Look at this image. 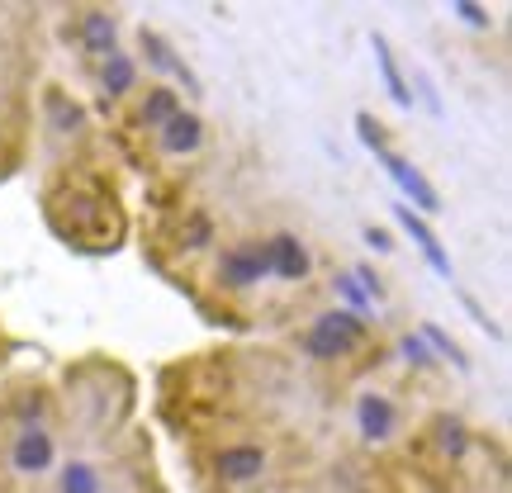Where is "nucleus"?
I'll list each match as a JSON object with an SVG mask.
<instances>
[{
  "instance_id": "obj_1",
  "label": "nucleus",
  "mask_w": 512,
  "mask_h": 493,
  "mask_svg": "<svg viewBox=\"0 0 512 493\" xmlns=\"http://www.w3.org/2000/svg\"><path fill=\"white\" fill-rule=\"evenodd\" d=\"M366 337H370V323H361V318L347 313V309H328V313H318L309 328H304L299 351H304L309 361L332 366V361H347L351 351L366 347Z\"/></svg>"
},
{
  "instance_id": "obj_2",
  "label": "nucleus",
  "mask_w": 512,
  "mask_h": 493,
  "mask_svg": "<svg viewBox=\"0 0 512 493\" xmlns=\"http://www.w3.org/2000/svg\"><path fill=\"white\" fill-rule=\"evenodd\" d=\"M261 280H271V252L266 242H228L214 252V285L223 294H252Z\"/></svg>"
},
{
  "instance_id": "obj_3",
  "label": "nucleus",
  "mask_w": 512,
  "mask_h": 493,
  "mask_svg": "<svg viewBox=\"0 0 512 493\" xmlns=\"http://www.w3.org/2000/svg\"><path fill=\"white\" fill-rule=\"evenodd\" d=\"M375 162H380L384 171H389V181L403 190L399 204H408L418 219H432V214H441V190L427 181V176H422L413 157H403V152H394V147H380V152H375Z\"/></svg>"
},
{
  "instance_id": "obj_4",
  "label": "nucleus",
  "mask_w": 512,
  "mask_h": 493,
  "mask_svg": "<svg viewBox=\"0 0 512 493\" xmlns=\"http://www.w3.org/2000/svg\"><path fill=\"white\" fill-rule=\"evenodd\" d=\"M138 53H143V62L157 76H171L176 86H185V95H190V100H200V95H204L200 76L190 72V62H185V57L176 53V48H171L162 34H157V29H147V24L138 29Z\"/></svg>"
},
{
  "instance_id": "obj_5",
  "label": "nucleus",
  "mask_w": 512,
  "mask_h": 493,
  "mask_svg": "<svg viewBox=\"0 0 512 493\" xmlns=\"http://www.w3.org/2000/svg\"><path fill=\"white\" fill-rule=\"evenodd\" d=\"M57 465V437L48 427H19L10 441V470L19 479H38Z\"/></svg>"
},
{
  "instance_id": "obj_6",
  "label": "nucleus",
  "mask_w": 512,
  "mask_h": 493,
  "mask_svg": "<svg viewBox=\"0 0 512 493\" xmlns=\"http://www.w3.org/2000/svg\"><path fill=\"white\" fill-rule=\"evenodd\" d=\"M266 465H271V456H266V446H256V441H228V446L214 451V475H219L223 484H233V489L256 484V479L266 475Z\"/></svg>"
},
{
  "instance_id": "obj_7",
  "label": "nucleus",
  "mask_w": 512,
  "mask_h": 493,
  "mask_svg": "<svg viewBox=\"0 0 512 493\" xmlns=\"http://www.w3.org/2000/svg\"><path fill=\"white\" fill-rule=\"evenodd\" d=\"M356 432L370 441V446H384L399 432V403L389 399L384 389H361L356 394Z\"/></svg>"
},
{
  "instance_id": "obj_8",
  "label": "nucleus",
  "mask_w": 512,
  "mask_h": 493,
  "mask_svg": "<svg viewBox=\"0 0 512 493\" xmlns=\"http://www.w3.org/2000/svg\"><path fill=\"white\" fill-rule=\"evenodd\" d=\"M266 252H271V280L304 285L313 275V252L299 233H275V238H266Z\"/></svg>"
},
{
  "instance_id": "obj_9",
  "label": "nucleus",
  "mask_w": 512,
  "mask_h": 493,
  "mask_svg": "<svg viewBox=\"0 0 512 493\" xmlns=\"http://www.w3.org/2000/svg\"><path fill=\"white\" fill-rule=\"evenodd\" d=\"M152 138H157V152H162V157H171V162H185V157H195V152L204 147L209 128H204V119L195 110H181L176 119H171V124L157 128Z\"/></svg>"
},
{
  "instance_id": "obj_10",
  "label": "nucleus",
  "mask_w": 512,
  "mask_h": 493,
  "mask_svg": "<svg viewBox=\"0 0 512 493\" xmlns=\"http://www.w3.org/2000/svg\"><path fill=\"white\" fill-rule=\"evenodd\" d=\"M394 219H399V228L413 238V247L422 252V261L432 266V275H441V280H456V266H451V256H446V247H441V238L432 233V223L418 219L408 204H394Z\"/></svg>"
},
{
  "instance_id": "obj_11",
  "label": "nucleus",
  "mask_w": 512,
  "mask_h": 493,
  "mask_svg": "<svg viewBox=\"0 0 512 493\" xmlns=\"http://www.w3.org/2000/svg\"><path fill=\"white\" fill-rule=\"evenodd\" d=\"M133 86H138V57H128L124 48L110 57H100V105H105V110L119 105L124 95H133Z\"/></svg>"
},
{
  "instance_id": "obj_12",
  "label": "nucleus",
  "mask_w": 512,
  "mask_h": 493,
  "mask_svg": "<svg viewBox=\"0 0 512 493\" xmlns=\"http://www.w3.org/2000/svg\"><path fill=\"white\" fill-rule=\"evenodd\" d=\"M370 53H375V67H380V81H384V95L399 105V110H413V86H408V76H403L399 57H394V48H389V38L384 34H370Z\"/></svg>"
},
{
  "instance_id": "obj_13",
  "label": "nucleus",
  "mask_w": 512,
  "mask_h": 493,
  "mask_svg": "<svg viewBox=\"0 0 512 493\" xmlns=\"http://www.w3.org/2000/svg\"><path fill=\"white\" fill-rule=\"evenodd\" d=\"M76 43L91 57L119 53V19H114L110 10H86V15L76 19Z\"/></svg>"
},
{
  "instance_id": "obj_14",
  "label": "nucleus",
  "mask_w": 512,
  "mask_h": 493,
  "mask_svg": "<svg viewBox=\"0 0 512 493\" xmlns=\"http://www.w3.org/2000/svg\"><path fill=\"white\" fill-rule=\"evenodd\" d=\"M185 105H181V91L176 86H147V95H138V114H133V124L138 128H147V133H157L162 124H171L176 114H181Z\"/></svg>"
},
{
  "instance_id": "obj_15",
  "label": "nucleus",
  "mask_w": 512,
  "mask_h": 493,
  "mask_svg": "<svg viewBox=\"0 0 512 493\" xmlns=\"http://www.w3.org/2000/svg\"><path fill=\"white\" fill-rule=\"evenodd\" d=\"M43 119H48V128H53L57 138H81V133H86V110H81L62 86H48V91H43Z\"/></svg>"
},
{
  "instance_id": "obj_16",
  "label": "nucleus",
  "mask_w": 512,
  "mask_h": 493,
  "mask_svg": "<svg viewBox=\"0 0 512 493\" xmlns=\"http://www.w3.org/2000/svg\"><path fill=\"white\" fill-rule=\"evenodd\" d=\"M209 247H219V228H214V214L209 209H185L181 233H176V252L200 256Z\"/></svg>"
},
{
  "instance_id": "obj_17",
  "label": "nucleus",
  "mask_w": 512,
  "mask_h": 493,
  "mask_svg": "<svg viewBox=\"0 0 512 493\" xmlns=\"http://www.w3.org/2000/svg\"><path fill=\"white\" fill-rule=\"evenodd\" d=\"M432 441H437L441 460H465L470 456V446H475L470 427H465L460 418H451V413H441V418L432 422Z\"/></svg>"
},
{
  "instance_id": "obj_18",
  "label": "nucleus",
  "mask_w": 512,
  "mask_h": 493,
  "mask_svg": "<svg viewBox=\"0 0 512 493\" xmlns=\"http://www.w3.org/2000/svg\"><path fill=\"white\" fill-rule=\"evenodd\" d=\"M57 493H105V470L95 460H67L57 470Z\"/></svg>"
},
{
  "instance_id": "obj_19",
  "label": "nucleus",
  "mask_w": 512,
  "mask_h": 493,
  "mask_svg": "<svg viewBox=\"0 0 512 493\" xmlns=\"http://www.w3.org/2000/svg\"><path fill=\"white\" fill-rule=\"evenodd\" d=\"M418 337L427 342V351H432L437 361H451L460 375L470 370V361H465V347H460V342H456V337H451L446 328H441V323H418Z\"/></svg>"
},
{
  "instance_id": "obj_20",
  "label": "nucleus",
  "mask_w": 512,
  "mask_h": 493,
  "mask_svg": "<svg viewBox=\"0 0 512 493\" xmlns=\"http://www.w3.org/2000/svg\"><path fill=\"white\" fill-rule=\"evenodd\" d=\"M332 294H337V309L356 313L361 323H370V318H375V304L366 299V290L356 285V275H351V271H332Z\"/></svg>"
},
{
  "instance_id": "obj_21",
  "label": "nucleus",
  "mask_w": 512,
  "mask_h": 493,
  "mask_svg": "<svg viewBox=\"0 0 512 493\" xmlns=\"http://www.w3.org/2000/svg\"><path fill=\"white\" fill-rule=\"evenodd\" d=\"M399 356H403V361H408L413 370H432V366H437V356L427 351V342H422L418 332H403V337H399Z\"/></svg>"
},
{
  "instance_id": "obj_22",
  "label": "nucleus",
  "mask_w": 512,
  "mask_h": 493,
  "mask_svg": "<svg viewBox=\"0 0 512 493\" xmlns=\"http://www.w3.org/2000/svg\"><path fill=\"white\" fill-rule=\"evenodd\" d=\"M351 275H356V285L366 290V299L375 304V309H380L384 299H389V290H384V280L375 275V266H370V261H361V266H351Z\"/></svg>"
},
{
  "instance_id": "obj_23",
  "label": "nucleus",
  "mask_w": 512,
  "mask_h": 493,
  "mask_svg": "<svg viewBox=\"0 0 512 493\" xmlns=\"http://www.w3.org/2000/svg\"><path fill=\"white\" fill-rule=\"evenodd\" d=\"M356 133H361V143L370 147V152H380V147H389V133H384V124L375 119V114H356Z\"/></svg>"
},
{
  "instance_id": "obj_24",
  "label": "nucleus",
  "mask_w": 512,
  "mask_h": 493,
  "mask_svg": "<svg viewBox=\"0 0 512 493\" xmlns=\"http://www.w3.org/2000/svg\"><path fill=\"white\" fill-rule=\"evenodd\" d=\"M451 15L465 19L470 29H489V24H494V15H489L484 5H475V0H456V5H451Z\"/></svg>"
},
{
  "instance_id": "obj_25",
  "label": "nucleus",
  "mask_w": 512,
  "mask_h": 493,
  "mask_svg": "<svg viewBox=\"0 0 512 493\" xmlns=\"http://www.w3.org/2000/svg\"><path fill=\"white\" fill-rule=\"evenodd\" d=\"M43 413H48L43 394H24V403H19V427H43Z\"/></svg>"
},
{
  "instance_id": "obj_26",
  "label": "nucleus",
  "mask_w": 512,
  "mask_h": 493,
  "mask_svg": "<svg viewBox=\"0 0 512 493\" xmlns=\"http://www.w3.org/2000/svg\"><path fill=\"white\" fill-rule=\"evenodd\" d=\"M361 238H366V247H375V252H394V238H389V233H384V228H375V223H366V228H361Z\"/></svg>"
},
{
  "instance_id": "obj_27",
  "label": "nucleus",
  "mask_w": 512,
  "mask_h": 493,
  "mask_svg": "<svg viewBox=\"0 0 512 493\" xmlns=\"http://www.w3.org/2000/svg\"><path fill=\"white\" fill-rule=\"evenodd\" d=\"M418 91H422V105H427V114H437V119H441V100H437V91H432V81H427V76L418 81Z\"/></svg>"
}]
</instances>
